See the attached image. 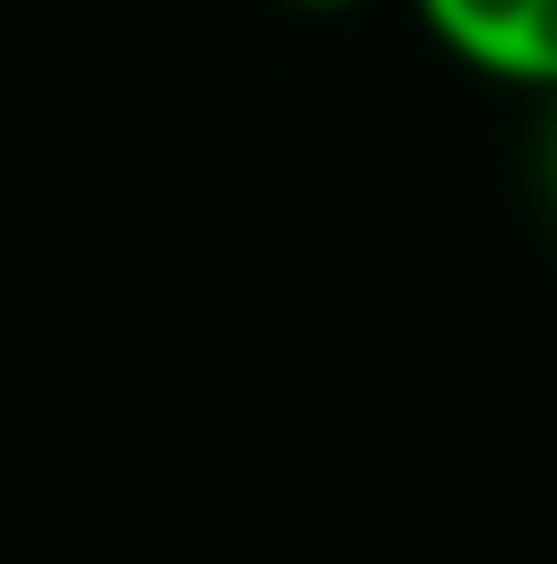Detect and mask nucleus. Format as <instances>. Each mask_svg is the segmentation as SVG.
I'll return each instance as SVG.
<instances>
[{"mask_svg": "<svg viewBox=\"0 0 557 564\" xmlns=\"http://www.w3.org/2000/svg\"><path fill=\"white\" fill-rule=\"evenodd\" d=\"M410 17L451 66L557 99V0H410Z\"/></svg>", "mask_w": 557, "mask_h": 564, "instance_id": "nucleus-1", "label": "nucleus"}, {"mask_svg": "<svg viewBox=\"0 0 557 564\" xmlns=\"http://www.w3.org/2000/svg\"><path fill=\"white\" fill-rule=\"evenodd\" d=\"M542 197L557 205V99H549V131H542Z\"/></svg>", "mask_w": 557, "mask_h": 564, "instance_id": "nucleus-2", "label": "nucleus"}, {"mask_svg": "<svg viewBox=\"0 0 557 564\" xmlns=\"http://www.w3.org/2000/svg\"><path fill=\"white\" fill-rule=\"evenodd\" d=\"M287 9H320V17H336V9H361V0H287Z\"/></svg>", "mask_w": 557, "mask_h": 564, "instance_id": "nucleus-3", "label": "nucleus"}]
</instances>
